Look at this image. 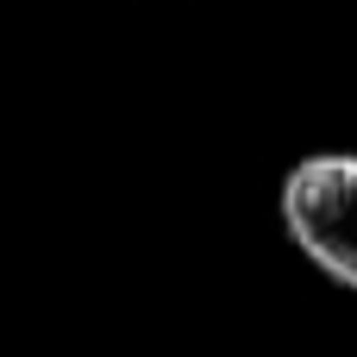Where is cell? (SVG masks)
Here are the masks:
<instances>
[{"label": "cell", "instance_id": "6da1fadb", "mask_svg": "<svg viewBox=\"0 0 357 357\" xmlns=\"http://www.w3.org/2000/svg\"><path fill=\"white\" fill-rule=\"evenodd\" d=\"M282 226L320 276L357 289V151H314L282 176Z\"/></svg>", "mask_w": 357, "mask_h": 357}]
</instances>
